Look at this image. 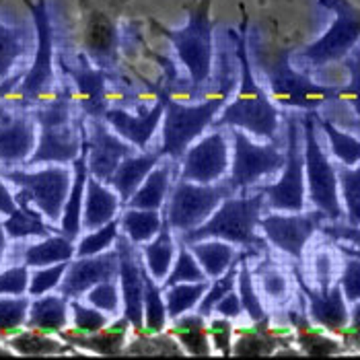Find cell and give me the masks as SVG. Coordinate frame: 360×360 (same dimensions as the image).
I'll use <instances>...</instances> for the list:
<instances>
[{"label":"cell","instance_id":"obj_1","mask_svg":"<svg viewBox=\"0 0 360 360\" xmlns=\"http://www.w3.org/2000/svg\"><path fill=\"white\" fill-rule=\"evenodd\" d=\"M217 68H219V75L212 79L214 93L210 97L206 95L202 103H181L163 91L165 110H163V120H161L163 128H161V146H159V153L163 159H171L179 163L188 146L214 124L217 115L233 97L239 83V75L235 77L239 62L237 64L226 62V68H224V56H221Z\"/></svg>","mask_w":360,"mask_h":360},{"label":"cell","instance_id":"obj_2","mask_svg":"<svg viewBox=\"0 0 360 360\" xmlns=\"http://www.w3.org/2000/svg\"><path fill=\"white\" fill-rule=\"evenodd\" d=\"M231 31L235 39V58L239 62V83L229 103L214 120V128H241L250 136L259 140H274L280 130V108L270 99L264 84L253 75L248 50V21L239 31Z\"/></svg>","mask_w":360,"mask_h":360},{"label":"cell","instance_id":"obj_3","mask_svg":"<svg viewBox=\"0 0 360 360\" xmlns=\"http://www.w3.org/2000/svg\"><path fill=\"white\" fill-rule=\"evenodd\" d=\"M33 117L37 124V144L25 167L70 165L83 144L84 117L75 120V101L68 86H62L35 105Z\"/></svg>","mask_w":360,"mask_h":360},{"label":"cell","instance_id":"obj_4","mask_svg":"<svg viewBox=\"0 0 360 360\" xmlns=\"http://www.w3.org/2000/svg\"><path fill=\"white\" fill-rule=\"evenodd\" d=\"M264 204H266V195L259 188H255L251 194L239 192L229 195L210 214L208 221L194 231L177 235V241L194 243L202 239H222L226 243H233L235 248L251 251L253 255L266 253L270 245L264 239V235L257 233Z\"/></svg>","mask_w":360,"mask_h":360},{"label":"cell","instance_id":"obj_5","mask_svg":"<svg viewBox=\"0 0 360 360\" xmlns=\"http://www.w3.org/2000/svg\"><path fill=\"white\" fill-rule=\"evenodd\" d=\"M212 0H198L195 4H186L188 21L184 27L167 29L163 25H153L159 29L171 41L181 66L186 68L190 84L200 91L212 81L214 70V23L210 19Z\"/></svg>","mask_w":360,"mask_h":360},{"label":"cell","instance_id":"obj_6","mask_svg":"<svg viewBox=\"0 0 360 360\" xmlns=\"http://www.w3.org/2000/svg\"><path fill=\"white\" fill-rule=\"evenodd\" d=\"M303 124V148H305L307 200L311 208L326 214L328 221H344V206L340 200L338 169L319 142L315 111H305Z\"/></svg>","mask_w":360,"mask_h":360},{"label":"cell","instance_id":"obj_7","mask_svg":"<svg viewBox=\"0 0 360 360\" xmlns=\"http://www.w3.org/2000/svg\"><path fill=\"white\" fill-rule=\"evenodd\" d=\"M35 25V56L19 83V103L31 108L52 97L56 89V31L48 0H25Z\"/></svg>","mask_w":360,"mask_h":360},{"label":"cell","instance_id":"obj_8","mask_svg":"<svg viewBox=\"0 0 360 360\" xmlns=\"http://www.w3.org/2000/svg\"><path fill=\"white\" fill-rule=\"evenodd\" d=\"M264 89L278 108L284 110L319 111L335 93V86L313 81L307 70L290 64V52H282L264 68Z\"/></svg>","mask_w":360,"mask_h":360},{"label":"cell","instance_id":"obj_9","mask_svg":"<svg viewBox=\"0 0 360 360\" xmlns=\"http://www.w3.org/2000/svg\"><path fill=\"white\" fill-rule=\"evenodd\" d=\"M282 175L274 184L259 186L266 195L264 208L270 212H303L307 210L305 148L303 124L297 115H286V148Z\"/></svg>","mask_w":360,"mask_h":360},{"label":"cell","instance_id":"obj_10","mask_svg":"<svg viewBox=\"0 0 360 360\" xmlns=\"http://www.w3.org/2000/svg\"><path fill=\"white\" fill-rule=\"evenodd\" d=\"M229 130H231L233 148H231L229 175L224 179L235 194L250 192L251 188H257L259 181L282 171L286 155L276 140L255 142L241 128H229Z\"/></svg>","mask_w":360,"mask_h":360},{"label":"cell","instance_id":"obj_11","mask_svg":"<svg viewBox=\"0 0 360 360\" xmlns=\"http://www.w3.org/2000/svg\"><path fill=\"white\" fill-rule=\"evenodd\" d=\"M233 194L235 192L229 188L226 179H221L219 184H194L177 177L163 206V217L173 233L181 235L204 224L221 206L222 200Z\"/></svg>","mask_w":360,"mask_h":360},{"label":"cell","instance_id":"obj_12","mask_svg":"<svg viewBox=\"0 0 360 360\" xmlns=\"http://www.w3.org/2000/svg\"><path fill=\"white\" fill-rule=\"evenodd\" d=\"M6 181L19 188V198H25L37 208L48 222H60L66 198L72 184V171L68 165H50L37 171L4 169L0 173Z\"/></svg>","mask_w":360,"mask_h":360},{"label":"cell","instance_id":"obj_13","mask_svg":"<svg viewBox=\"0 0 360 360\" xmlns=\"http://www.w3.org/2000/svg\"><path fill=\"white\" fill-rule=\"evenodd\" d=\"M321 4L335 11L333 25L321 39L307 46L303 52L290 56V60L309 68H319L344 60L352 54L360 39V8H354L348 0H321Z\"/></svg>","mask_w":360,"mask_h":360},{"label":"cell","instance_id":"obj_14","mask_svg":"<svg viewBox=\"0 0 360 360\" xmlns=\"http://www.w3.org/2000/svg\"><path fill=\"white\" fill-rule=\"evenodd\" d=\"M326 221V214L315 208L303 212H270L259 219V231L268 245L303 262L307 243Z\"/></svg>","mask_w":360,"mask_h":360},{"label":"cell","instance_id":"obj_15","mask_svg":"<svg viewBox=\"0 0 360 360\" xmlns=\"http://www.w3.org/2000/svg\"><path fill=\"white\" fill-rule=\"evenodd\" d=\"M179 163V179L194 184H219L224 179L231 167V142L224 128L202 134L188 146Z\"/></svg>","mask_w":360,"mask_h":360},{"label":"cell","instance_id":"obj_16","mask_svg":"<svg viewBox=\"0 0 360 360\" xmlns=\"http://www.w3.org/2000/svg\"><path fill=\"white\" fill-rule=\"evenodd\" d=\"M60 66L66 77L72 81L68 84L75 108H79L84 117H103L110 110V75L103 68L93 66L84 54L77 56V62L70 64L60 58Z\"/></svg>","mask_w":360,"mask_h":360},{"label":"cell","instance_id":"obj_17","mask_svg":"<svg viewBox=\"0 0 360 360\" xmlns=\"http://www.w3.org/2000/svg\"><path fill=\"white\" fill-rule=\"evenodd\" d=\"M86 128V165L89 175L97 177L105 186H110L111 177L117 165L136 148L113 132L103 117H84Z\"/></svg>","mask_w":360,"mask_h":360},{"label":"cell","instance_id":"obj_18","mask_svg":"<svg viewBox=\"0 0 360 360\" xmlns=\"http://www.w3.org/2000/svg\"><path fill=\"white\" fill-rule=\"evenodd\" d=\"M117 255H120V272H117V282L122 290V315L128 319L132 330L140 333L144 330V280H142V253L139 248L124 235L120 233L115 239Z\"/></svg>","mask_w":360,"mask_h":360},{"label":"cell","instance_id":"obj_19","mask_svg":"<svg viewBox=\"0 0 360 360\" xmlns=\"http://www.w3.org/2000/svg\"><path fill=\"white\" fill-rule=\"evenodd\" d=\"M120 272V255L117 250H108L97 255H84V257H72L68 262L66 274L62 278L58 292L68 299H81L105 280H117Z\"/></svg>","mask_w":360,"mask_h":360},{"label":"cell","instance_id":"obj_20","mask_svg":"<svg viewBox=\"0 0 360 360\" xmlns=\"http://www.w3.org/2000/svg\"><path fill=\"white\" fill-rule=\"evenodd\" d=\"M37 144V124L33 113H8L0 110V163L25 165Z\"/></svg>","mask_w":360,"mask_h":360},{"label":"cell","instance_id":"obj_21","mask_svg":"<svg viewBox=\"0 0 360 360\" xmlns=\"http://www.w3.org/2000/svg\"><path fill=\"white\" fill-rule=\"evenodd\" d=\"M297 284L305 297V305L309 307V321L323 328L330 333H342L350 323V307L342 292L340 282L335 280L328 290H315L307 286L301 274H297Z\"/></svg>","mask_w":360,"mask_h":360},{"label":"cell","instance_id":"obj_22","mask_svg":"<svg viewBox=\"0 0 360 360\" xmlns=\"http://www.w3.org/2000/svg\"><path fill=\"white\" fill-rule=\"evenodd\" d=\"M163 110H165V99L163 93H159V99L146 111L140 110L134 115L122 108H110L105 111L103 120L113 128L115 134L130 142L136 150H146L163 120Z\"/></svg>","mask_w":360,"mask_h":360},{"label":"cell","instance_id":"obj_23","mask_svg":"<svg viewBox=\"0 0 360 360\" xmlns=\"http://www.w3.org/2000/svg\"><path fill=\"white\" fill-rule=\"evenodd\" d=\"M72 167V184H70V192L66 198L62 217H60V233L70 237L72 241H77V237H81L83 226V200H84V186H86V177H89V165H86V128L83 124V144H81V153L79 157L70 163Z\"/></svg>","mask_w":360,"mask_h":360},{"label":"cell","instance_id":"obj_24","mask_svg":"<svg viewBox=\"0 0 360 360\" xmlns=\"http://www.w3.org/2000/svg\"><path fill=\"white\" fill-rule=\"evenodd\" d=\"M120 210H122V200L117 192L111 186L99 181L97 177L89 175L86 186H84L83 219H81L83 233L95 231L113 219H117Z\"/></svg>","mask_w":360,"mask_h":360},{"label":"cell","instance_id":"obj_25","mask_svg":"<svg viewBox=\"0 0 360 360\" xmlns=\"http://www.w3.org/2000/svg\"><path fill=\"white\" fill-rule=\"evenodd\" d=\"M161 153L159 148L157 150H139V153H132L128 155L111 177L110 186L117 192L120 200H122V206L134 195V192L142 186V181L146 179V175L153 171V167L161 161Z\"/></svg>","mask_w":360,"mask_h":360},{"label":"cell","instance_id":"obj_26","mask_svg":"<svg viewBox=\"0 0 360 360\" xmlns=\"http://www.w3.org/2000/svg\"><path fill=\"white\" fill-rule=\"evenodd\" d=\"M70 321V299L64 295H41L33 297L27 313V330L44 333H60L66 330Z\"/></svg>","mask_w":360,"mask_h":360},{"label":"cell","instance_id":"obj_27","mask_svg":"<svg viewBox=\"0 0 360 360\" xmlns=\"http://www.w3.org/2000/svg\"><path fill=\"white\" fill-rule=\"evenodd\" d=\"M175 161L161 159L153 171L146 175L134 195L122 208H146V210H163L169 192H171V175Z\"/></svg>","mask_w":360,"mask_h":360},{"label":"cell","instance_id":"obj_28","mask_svg":"<svg viewBox=\"0 0 360 360\" xmlns=\"http://www.w3.org/2000/svg\"><path fill=\"white\" fill-rule=\"evenodd\" d=\"M175 251H177V237L163 217V224H161L159 233L148 243L142 245V257H144L146 272L157 282H163L169 274L173 259H175Z\"/></svg>","mask_w":360,"mask_h":360},{"label":"cell","instance_id":"obj_29","mask_svg":"<svg viewBox=\"0 0 360 360\" xmlns=\"http://www.w3.org/2000/svg\"><path fill=\"white\" fill-rule=\"evenodd\" d=\"M15 200H17V210L2 221L8 239H15V241L29 239V237L44 239V237L54 235V233H60V229L56 231L52 224L44 221V214L37 208H33L25 198L15 195Z\"/></svg>","mask_w":360,"mask_h":360},{"label":"cell","instance_id":"obj_30","mask_svg":"<svg viewBox=\"0 0 360 360\" xmlns=\"http://www.w3.org/2000/svg\"><path fill=\"white\" fill-rule=\"evenodd\" d=\"M253 272V280H255V286H259V297L272 301L274 305L284 307L290 303V297H292V280L290 276L280 268V264H276L268 251H266V257L257 264Z\"/></svg>","mask_w":360,"mask_h":360},{"label":"cell","instance_id":"obj_31","mask_svg":"<svg viewBox=\"0 0 360 360\" xmlns=\"http://www.w3.org/2000/svg\"><path fill=\"white\" fill-rule=\"evenodd\" d=\"M346 66H348V72H350V81L344 86H335V93L333 97L321 108L319 115H326V113H332V111H342L348 110L352 113L354 122H352V130L360 132V52L354 54H348L344 58Z\"/></svg>","mask_w":360,"mask_h":360},{"label":"cell","instance_id":"obj_32","mask_svg":"<svg viewBox=\"0 0 360 360\" xmlns=\"http://www.w3.org/2000/svg\"><path fill=\"white\" fill-rule=\"evenodd\" d=\"M186 245L194 253V257L208 280L222 276L231 268V264L239 257L237 248L222 239H202V241L186 243Z\"/></svg>","mask_w":360,"mask_h":360},{"label":"cell","instance_id":"obj_33","mask_svg":"<svg viewBox=\"0 0 360 360\" xmlns=\"http://www.w3.org/2000/svg\"><path fill=\"white\" fill-rule=\"evenodd\" d=\"M77 253V241L58 233L27 245L23 251V264L29 268H44L60 262H70Z\"/></svg>","mask_w":360,"mask_h":360},{"label":"cell","instance_id":"obj_34","mask_svg":"<svg viewBox=\"0 0 360 360\" xmlns=\"http://www.w3.org/2000/svg\"><path fill=\"white\" fill-rule=\"evenodd\" d=\"M128 328H132L128 323V319L122 315V319H117L115 323H110L108 328H103L101 332L95 333H83V335H72L66 333V330L60 333H64V338L68 342H72L75 346H81L86 350L99 352V354H117L122 352V348L126 346V333Z\"/></svg>","mask_w":360,"mask_h":360},{"label":"cell","instance_id":"obj_35","mask_svg":"<svg viewBox=\"0 0 360 360\" xmlns=\"http://www.w3.org/2000/svg\"><path fill=\"white\" fill-rule=\"evenodd\" d=\"M171 335H175L181 346L186 348L188 354L194 356H210L212 354V344H210V335H208V319L202 315H181L177 319H173V328Z\"/></svg>","mask_w":360,"mask_h":360},{"label":"cell","instance_id":"obj_36","mask_svg":"<svg viewBox=\"0 0 360 360\" xmlns=\"http://www.w3.org/2000/svg\"><path fill=\"white\" fill-rule=\"evenodd\" d=\"M117 221L120 233H124L136 248H142L159 233L163 224V212L146 208H124Z\"/></svg>","mask_w":360,"mask_h":360},{"label":"cell","instance_id":"obj_37","mask_svg":"<svg viewBox=\"0 0 360 360\" xmlns=\"http://www.w3.org/2000/svg\"><path fill=\"white\" fill-rule=\"evenodd\" d=\"M31 35L21 25H6L0 21V83L11 77L15 66L29 54Z\"/></svg>","mask_w":360,"mask_h":360},{"label":"cell","instance_id":"obj_38","mask_svg":"<svg viewBox=\"0 0 360 360\" xmlns=\"http://www.w3.org/2000/svg\"><path fill=\"white\" fill-rule=\"evenodd\" d=\"M288 319L292 321L295 330H297V342L299 346L305 350V354L311 356H332L342 352V344L338 340H333L323 332L315 330L309 326V317L307 313H297V311H288Z\"/></svg>","mask_w":360,"mask_h":360},{"label":"cell","instance_id":"obj_39","mask_svg":"<svg viewBox=\"0 0 360 360\" xmlns=\"http://www.w3.org/2000/svg\"><path fill=\"white\" fill-rule=\"evenodd\" d=\"M142 280H144V330L155 335L167 330V307L163 297V286L146 272V266H142Z\"/></svg>","mask_w":360,"mask_h":360},{"label":"cell","instance_id":"obj_40","mask_svg":"<svg viewBox=\"0 0 360 360\" xmlns=\"http://www.w3.org/2000/svg\"><path fill=\"white\" fill-rule=\"evenodd\" d=\"M208 286H210V282L202 280V282H181V284H173L169 288H163L167 317L173 321L186 313L195 311V307L202 301Z\"/></svg>","mask_w":360,"mask_h":360},{"label":"cell","instance_id":"obj_41","mask_svg":"<svg viewBox=\"0 0 360 360\" xmlns=\"http://www.w3.org/2000/svg\"><path fill=\"white\" fill-rule=\"evenodd\" d=\"M250 255H253L251 251H245L241 255V262H239V270H237V292H239V299H241V305H243V313L250 315V319L253 323H262V321H268V311L264 307V301L255 288V280H253V272H251L250 266Z\"/></svg>","mask_w":360,"mask_h":360},{"label":"cell","instance_id":"obj_42","mask_svg":"<svg viewBox=\"0 0 360 360\" xmlns=\"http://www.w3.org/2000/svg\"><path fill=\"white\" fill-rule=\"evenodd\" d=\"M317 126L319 130L326 134V139L330 142L332 155L338 159L340 165L354 167L360 163V139H356L352 132L338 128L335 124H332L330 120H323L315 113Z\"/></svg>","mask_w":360,"mask_h":360},{"label":"cell","instance_id":"obj_43","mask_svg":"<svg viewBox=\"0 0 360 360\" xmlns=\"http://www.w3.org/2000/svg\"><path fill=\"white\" fill-rule=\"evenodd\" d=\"M338 169V186L340 200L344 206V219L348 224H360V163L354 167L340 165Z\"/></svg>","mask_w":360,"mask_h":360},{"label":"cell","instance_id":"obj_44","mask_svg":"<svg viewBox=\"0 0 360 360\" xmlns=\"http://www.w3.org/2000/svg\"><path fill=\"white\" fill-rule=\"evenodd\" d=\"M268 321L255 323L259 328L245 330L241 333L239 340L233 344V354H237V356H268V354H274L278 348V340L270 333V330H266Z\"/></svg>","mask_w":360,"mask_h":360},{"label":"cell","instance_id":"obj_45","mask_svg":"<svg viewBox=\"0 0 360 360\" xmlns=\"http://www.w3.org/2000/svg\"><path fill=\"white\" fill-rule=\"evenodd\" d=\"M208 280L204 270L200 268L198 259L194 257V253L190 251V248L181 241H177V257L173 259V266L169 270L167 278L161 282L163 288H169L173 284H181V282H202Z\"/></svg>","mask_w":360,"mask_h":360},{"label":"cell","instance_id":"obj_46","mask_svg":"<svg viewBox=\"0 0 360 360\" xmlns=\"http://www.w3.org/2000/svg\"><path fill=\"white\" fill-rule=\"evenodd\" d=\"M8 346L15 348L17 354H29V356H41V354H58L64 348H68L66 344L58 342L54 338H50V333L37 332V330H29V332L19 333L15 338L8 340Z\"/></svg>","mask_w":360,"mask_h":360},{"label":"cell","instance_id":"obj_47","mask_svg":"<svg viewBox=\"0 0 360 360\" xmlns=\"http://www.w3.org/2000/svg\"><path fill=\"white\" fill-rule=\"evenodd\" d=\"M243 253H245V251H243ZM243 253H239V257L231 264V268H229L222 276L214 278V280L210 282L208 290L204 292L202 301L195 307V313H198V315H202V317H206V319L212 317V309H214V305L221 301L226 292L235 290V284H237V270H239V262H241V255H243Z\"/></svg>","mask_w":360,"mask_h":360},{"label":"cell","instance_id":"obj_48","mask_svg":"<svg viewBox=\"0 0 360 360\" xmlns=\"http://www.w3.org/2000/svg\"><path fill=\"white\" fill-rule=\"evenodd\" d=\"M120 235V221L113 219L108 224L95 229V231H86L83 237L77 243V253L75 257H84V255H97L101 251L111 250L115 245V239Z\"/></svg>","mask_w":360,"mask_h":360},{"label":"cell","instance_id":"obj_49","mask_svg":"<svg viewBox=\"0 0 360 360\" xmlns=\"http://www.w3.org/2000/svg\"><path fill=\"white\" fill-rule=\"evenodd\" d=\"M31 299L23 297H6L0 295V335L17 332L27 323V313Z\"/></svg>","mask_w":360,"mask_h":360},{"label":"cell","instance_id":"obj_50","mask_svg":"<svg viewBox=\"0 0 360 360\" xmlns=\"http://www.w3.org/2000/svg\"><path fill=\"white\" fill-rule=\"evenodd\" d=\"M84 301L89 305L97 307L99 311L111 315V317L122 315V290H120V282L117 280L99 282L97 286H93L91 290H86Z\"/></svg>","mask_w":360,"mask_h":360},{"label":"cell","instance_id":"obj_51","mask_svg":"<svg viewBox=\"0 0 360 360\" xmlns=\"http://www.w3.org/2000/svg\"><path fill=\"white\" fill-rule=\"evenodd\" d=\"M70 315H72V323L81 333H95L101 332L103 328H108L111 323V315L99 311L97 307L84 305L79 299H70Z\"/></svg>","mask_w":360,"mask_h":360},{"label":"cell","instance_id":"obj_52","mask_svg":"<svg viewBox=\"0 0 360 360\" xmlns=\"http://www.w3.org/2000/svg\"><path fill=\"white\" fill-rule=\"evenodd\" d=\"M66 268H68V262H60V264L44 266V268H33V272L29 274V297L33 299V297H41V295L56 290L66 274Z\"/></svg>","mask_w":360,"mask_h":360},{"label":"cell","instance_id":"obj_53","mask_svg":"<svg viewBox=\"0 0 360 360\" xmlns=\"http://www.w3.org/2000/svg\"><path fill=\"white\" fill-rule=\"evenodd\" d=\"M29 266L19 264V266H11L6 270L0 272V295L6 297H23L27 295L29 288Z\"/></svg>","mask_w":360,"mask_h":360},{"label":"cell","instance_id":"obj_54","mask_svg":"<svg viewBox=\"0 0 360 360\" xmlns=\"http://www.w3.org/2000/svg\"><path fill=\"white\" fill-rule=\"evenodd\" d=\"M338 282L342 286V292H344L348 305L360 301V257H354V255L344 257L342 274L338 278Z\"/></svg>","mask_w":360,"mask_h":360},{"label":"cell","instance_id":"obj_55","mask_svg":"<svg viewBox=\"0 0 360 360\" xmlns=\"http://www.w3.org/2000/svg\"><path fill=\"white\" fill-rule=\"evenodd\" d=\"M208 335H210L212 346L221 352L222 356H231L233 354V344H231L233 326H231V319L221 317V315L208 317Z\"/></svg>","mask_w":360,"mask_h":360},{"label":"cell","instance_id":"obj_56","mask_svg":"<svg viewBox=\"0 0 360 360\" xmlns=\"http://www.w3.org/2000/svg\"><path fill=\"white\" fill-rule=\"evenodd\" d=\"M319 231H321L326 237L338 241V243L352 245V248H359L360 250V224L359 226H352V224H348V222L330 221L328 224L323 222Z\"/></svg>","mask_w":360,"mask_h":360},{"label":"cell","instance_id":"obj_57","mask_svg":"<svg viewBox=\"0 0 360 360\" xmlns=\"http://www.w3.org/2000/svg\"><path fill=\"white\" fill-rule=\"evenodd\" d=\"M212 313H214V315H221V317H226V319H237V317H241V315H243V305H241V299H239L237 288L231 290V292H226L221 301L214 305Z\"/></svg>","mask_w":360,"mask_h":360},{"label":"cell","instance_id":"obj_58","mask_svg":"<svg viewBox=\"0 0 360 360\" xmlns=\"http://www.w3.org/2000/svg\"><path fill=\"white\" fill-rule=\"evenodd\" d=\"M17 210V200L15 195L8 192V188L4 186V177L0 175V214L8 217Z\"/></svg>","mask_w":360,"mask_h":360},{"label":"cell","instance_id":"obj_59","mask_svg":"<svg viewBox=\"0 0 360 360\" xmlns=\"http://www.w3.org/2000/svg\"><path fill=\"white\" fill-rule=\"evenodd\" d=\"M346 330H350L352 335H360V301L350 303V323Z\"/></svg>","mask_w":360,"mask_h":360},{"label":"cell","instance_id":"obj_60","mask_svg":"<svg viewBox=\"0 0 360 360\" xmlns=\"http://www.w3.org/2000/svg\"><path fill=\"white\" fill-rule=\"evenodd\" d=\"M21 79H23V75H13V77L4 79V81L0 83V99H4V97L15 89V84L21 83Z\"/></svg>","mask_w":360,"mask_h":360},{"label":"cell","instance_id":"obj_61","mask_svg":"<svg viewBox=\"0 0 360 360\" xmlns=\"http://www.w3.org/2000/svg\"><path fill=\"white\" fill-rule=\"evenodd\" d=\"M6 243H8V235H6V231H4V224L0 221V266H2L4 253H6Z\"/></svg>","mask_w":360,"mask_h":360},{"label":"cell","instance_id":"obj_62","mask_svg":"<svg viewBox=\"0 0 360 360\" xmlns=\"http://www.w3.org/2000/svg\"><path fill=\"white\" fill-rule=\"evenodd\" d=\"M338 250H340V253H346V255H354V257H360L359 248H352V245H344V243H338Z\"/></svg>","mask_w":360,"mask_h":360}]
</instances>
